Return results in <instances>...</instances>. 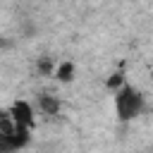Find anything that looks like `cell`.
Returning <instances> with one entry per match:
<instances>
[{"instance_id":"5","label":"cell","mask_w":153,"mask_h":153,"mask_svg":"<svg viewBox=\"0 0 153 153\" xmlns=\"http://www.w3.org/2000/svg\"><path fill=\"white\" fill-rule=\"evenodd\" d=\"M55 76L60 79V81H72V76H74V62H69V60H65V62H60L57 67H55Z\"/></svg>"},{"instance_id":"1","label":"cell","mask_w":153,"mask_h":153,"mask_svg":"<svg viewBox=\"0 0 153 153\" xmlns=\"http://www.w3.org/2000/svg\"><path fill=\"white\" fill-rule=\"evenodd\" d=\"M143 110H146V96L141 93V88L124 84L120 91H115V115L120 122H131L141 117Z\"/></svg>"},{"instance_id":"3","label":"cell","mask_w":153,"mask_h":153,"mask_svg":"<svg viewBox=\"0 0 153 153\" xmlns=\"http://www.w3.org/2000/svg\"><path fill=\"white\" fill-rule=\"evenodd\" d=\"M7 115L12 117L14 124H19V127L33 131V124H36V110H33V105H31L29 100H14Z\"/></svg>"},{"instance_id":"4","label":"cell","mask_w":153,"mask_h":153,"mask_svg":"<svg viewBox=\"0 0 153 153\" xmlns=\"http://www.w3.org/2000/svg\"><path fill=\"white\" fill-rule=\"evenodd\" d=\"M38 110H41L43 115H57V112H60V100H57V96H50V93L38 96Z\"/></svg>"},{"instance_id":"2","label":"cell","mask_w":153,"mask_h":153,"mask_svg":"<svg viewBox=\"0 0 153 153\" xmlns=\"http://www.w3.org/2000/svg\"><path fill=\"white\" fill-rule=\"evenodd\" d=\"M29 141H31V129H24V127L14 124L12 117L5 112L2 124H0V151L2 153H14V151L24 148Z\"/></svg>"}]
</instances>
